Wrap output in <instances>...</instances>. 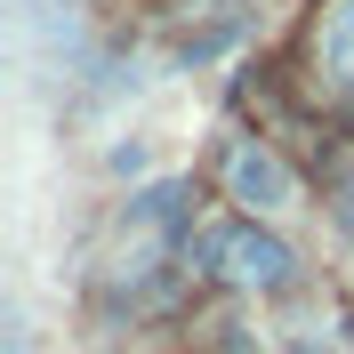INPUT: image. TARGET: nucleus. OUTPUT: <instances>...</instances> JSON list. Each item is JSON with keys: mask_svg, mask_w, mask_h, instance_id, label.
I'll return each instance as SVG.
<instances>
[{"mask_svg": "<svg viewBox=\"0 0 354 354\" xmlns=\"http://www.w3.org/2000/svg\"><path fill=\"white\" fill-rule=\"evenodd\" d=\"M194 266L209 274V282H234V290H282L290 274H298L290 242H282V234H266L258 218H234V225L194 234Z\"/></svg>", "mask_w": 354, "mask_h": 354, "instance_id": "obj_1", "label": "nucleus"}, {"mask_svg": "<svg viewBox=\"0 0 354 354\" xmlns=\"http://www.w3.org/2000/svg\"><path fill=\"white\" fill-rule=\"evenodd\" d=\"M322 73L354 81V0H338L330 17H322Z\"/></svg>", "mask_w": 354, "mask_h": 354, "instance_id": "obj_3", "label": "nucleus"}, {"mask_svg": "<svg viewBox=\"0 0 354 354\" xmlns=\"http://www.w3.org/2000/svg\"><path fill=\"white\" fill-rule=\"evenodd\" d=\"M338 218L354 225V169H346V185H338Z\"/></svg>", "mask_w": 354, "mask_h": 354, "instance_id": "obj_4", "label": "nucleus"}, {"mask_svg": "<svg viewBox=\"0 0 354 354\" xmlns=\"http://www.w3.org/2000/svg\"><path fill=\"white\" fill-rule=\"evenodd\" d=\"M225 185H234V201H250V209H290V201H298V177L282 169V153H266V145H234V153H225Z\"/></svg>", "mask_w": 354, "mask_h": 354, "instance_id": "obj_2", "label": "nucleus"}]
</instances>
